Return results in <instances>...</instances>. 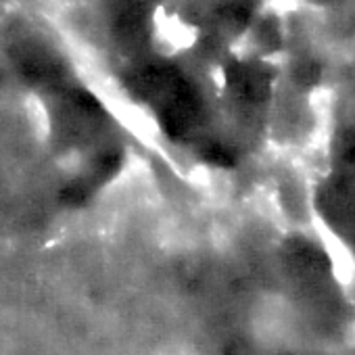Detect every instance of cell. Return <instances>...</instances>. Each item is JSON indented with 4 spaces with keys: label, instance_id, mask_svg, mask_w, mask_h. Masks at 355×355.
<instances>
[{
    "label": "cell",
    "instance_id": "1",
    "mask_svg": "<svg viewBox=\"0 0 355 355\" xmlns=\"http://www.w3.org/2000/svg\"><path fill=\"white\" fill-rule=\"evenodd\" d=\"M24 111H26L28 128L34 134V138H38L40 142L49 140V136H51V117H49V111H46L42 98L38 94H34V92L26 94Z\"/></svg>",
    "mask_w": 355,
    "mask_h": 355
}]
</instances>
